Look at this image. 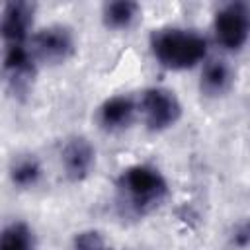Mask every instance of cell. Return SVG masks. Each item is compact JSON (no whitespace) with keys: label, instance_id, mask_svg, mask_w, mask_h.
I'll use <instances>...</instances> for the list:
<instances>
[{"label":"cell","instance_id":"obj_1","mask_svg":"<svg viewBox=\"0 0 250 250\" xmlns=\"http://www.w3.org/2000/svg\"><path fill=\"white\" fill-rule=\"evenodd\" d=\"M170 193L164 174L150 164L127 166L117 178L119 203L133 215L143 217L158 209Z\"/></svg>","mask_w":250,"mask_h":250},{"label":"cell","instance_id":"obj_2","mask_svg":"<svg viewBox=\"0 0 250 250\" xmlns=\"http://www.w3.org/2000/svg\"><path fill=\"white\" fill-rule=\"evenodd\" d=\"M150 51L158 64L188 70L207 61V39L188 27H160L150 33Z\"/></svg>","mask_w":250,"mask_h":250},{"label":"cell","instance_id":"obj_3","mask_svg":"<svg viewBox=\"0 0 250 250\" xmlns=\"http://www.w3.org/2000/svg\"><path fill=\"white\" fill-rule=\"evenodd\" d=\"M139 115L148 131L160 133L178 123L182 117V104L178 96L164 86H150L137 98Z\"/></svg>","mask_w":250,"mask_h":250},{"label":"cell","instance_id":"obj_4","mask_svg":"<svg viewBox=\"0 0 250 250\" xmlns=\"http://www.w3.org/2000/svg\"><path fill=\"white\" fill-rule=\"evenodd\" d=\"M27 45L37 64H62L76 51L74 33L62 23H49L33 31Z\"/></svg>","mask_w":250,"mask_h":250},{"label":"cell","instance_id":"obj_5","mask_svg":"<svg viewBox=\"0 0 250 250\" xmlns=\"http://www.w3.org/2000/svg\"><path fill=\"white\" fill-rule=\"evenodd\" d=\"M213 33L227 51H240L250 41V4L229 2L215 12Z\"/></svg>","mask_w":250,"mask_h":250},{"label":"cell","instance_id":"obj_6","mask_svg":"<svg viewBox=\"0 0 250 250\" xmlns=\"http://www.w3.org/2000/svg\"><path fill=\"white\" fill-rule=\"evenodd\" d=\"M33 14L35 8L29 2L14 0L2 6L0 18V33L4 47L10 45H27L33 35Z\"/></svg>","mask_w":250,"mask_h":250},{"label":"cell","instance_id":"obj_7","mask_svg":"<svg viewBox=\"0 0 250 250\" xmlns=\"http://www.w3.org/2000/svg\"><path fill=\"white\" fill-rule=\"evenodd\" d=\"M37 61L33 59L29 45H10L4 47V61H2V72L6 78V84L12 88L14 94H23L35 74H37Z\"/></svg>","mask_w":250,"mask_h":250},{"label":"cell","instance_id":"obj_8","mask_svg":"<svg viewBox=\"0 0 250 250\" xmlns=\"http://www.w3.org/2000/svg\"><path fill=\"white\" fill-rule=\"evenodd\" d=\"M61 166L70 182H82L96 166V148L86 137L74 135L66 139L61 148Z\"/></svg>","mask_w":250,"mask_h":250},{"label":"cell","instance_id":"obj_9","mask_svg":"<svg viewBox=\"0 0 250 250\" xmlns=\"http://www.w3.org/2000/svg\"><path fill=\"white\" fill-rule=\"evenodd\" d=\"M137 115H139L137 100H133L131 96H125V94H115L102 102V105L98 107L96 119L104 131L117 133V131L131 127V123L135 121Z\"/></svg>","mask_w":250,"mask_h":250},{"label":"cell","instance_id":"obj_10","mask_svg":"<svg viewBox=\"0 0 250 250\" xmlns=\"http://www.w3.org/2000/svg\"><path fill=\"white\" fill-rule=\"evenodd\" d=\"M234 84V72L223 59H207L201 64L199 90L207 98H221L230 92Z\"/></svg>","mask_w":250,"mask_h":250},{"label":"cell","instance_id":"obj_11","mask_svg":"<svg viewBox=\"0 0 250 250\" xmlns=\"http://www.w3.org/2000/svg\"><path fill=\"white\" fill-rule=\"evenodd\" d=\"M8 176L18 189H31L41 182L43 166L35 154H20L12 160Z\"/></svg>","mask_w":250,"mask_h":250},{"label":"cell","instance_id":"obj_12","mask_svg":"<svg viewBox=\"0 0 250 250\" xmlns=\"http://www.w3.org/2000/svg\"><path fill=\"white\" fill-rule=\"evenodd\" d=\"M139 16H141V6L131 0L107 2L102 8V20H104L105 27L115 29V31L129 29L137 21Z\"/></svg>","mask_w":250,"mask_h":250},{"label":"cell","instance_id":"obj_13","mask_svg":"<svg viewBox=\"0 0 250 250\" xmlns=\"http://www.w3.org/2000/svg\"><path fill=\"white\" fill-rule=\"evenodd\" d=\"M0 250H35L33 229L23 221L6 225L0 236Z\"/></svg>","mask_w":250,"mask_h":250},{"label":"cell","instance_id":"obj_14","mask_svg":"<svg viewBox=\"0 0 250 250\" xmlns=\"http://www.w3.org/2000/svg\"><path fill=\"white\" fill-rule=\"evenodd\" d=\"M72 250H113L100 230H80L72 238Z\"/></svg>","mask_w":250,"mask_h":250},{"label":"cell","instance_id":"obj_15","mask_svg":"<svg viewBox=\"0 0 250 250\" xmlns=\"http://www.w3.org/2000/svg\"><path fill=\"white\" fill-rule=\"evenodd\" d=\"M236 242L238 244H250V225H244L236 230Z\"/></svg>","mask_w":250,"mask_h":250}]
</instances>
